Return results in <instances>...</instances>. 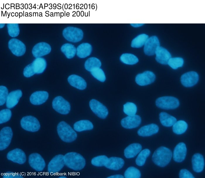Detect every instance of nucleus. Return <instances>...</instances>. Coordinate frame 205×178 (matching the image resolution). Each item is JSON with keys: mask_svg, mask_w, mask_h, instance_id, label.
<instances>
[{"mask_svg": "<svg viewBox=\"0 0 205 178\" xmlns=\"http://www.w3.org/2000/svg\"><path fill=\"white\" fill-rule=\"evenodd\" d=\"M172 156V152L169 149L161 146L154 152L152 156L153 162L157 166L164 167L170 162Z\"/></svg>", "mask_w": 205, "mask_h": 178, "instance_id": "f257e3e1", "label": "nucleus"}, {"mask_svg": "<svg viewBox=\"0 0 205 178\" xmlns=\"http://www.w3.org/2000/svg\"><path fill=\"white\" fill-rule=\"evenodd\" d=\"M65 165L68 167L75 170L83 169L86 165L84 158L80 154L76 152H69L64 155Z\"/></svg>", "mask_w": 205, "mask_h": 178, "instance_id": "f03ea898", "label": "nucleus"}, {"mask_svg": "<svg viewBox=\"0 0 205 178\" xmlns=\"http://www.w3.org/2000/svg\"><path fill=\"white\" fill-rule=\"evenodd\" d=\"M57 130L60 138L65 142H72L77 138V134L76 132L69 125L64 121L59 123Z\"/></svg>", "mask_w": 205, "mask_h": 178, "instance_id": "7ed1b4c3", "label": "nucleus"}, {"mask_svg": "<svg viewBox=\"0 0 205 178\" xmlns=\"http://www.w3.org/2000/svg\"><path fill=\"white\" fill-rule=\"evenodd\" d=\"M156 104L158 108L165 110L173 109L180 105L179 100L172 96H164L159 97L156 101Z\"/></svg>", "mask_w": 205, "mask_h": 178, "instance_id": "20e7f679", "label": "nucleus"}, {"mask_svg": "<svg viewBox=\"0 0 205 178\" xmlns=\"http://www.w3.org/2000/svg\"><path fill=\"white\" fill-rule=\"evenodd\" d=\"M62 34L67 40L73 43L80 41L83 37L82 30L80 28L73 27H68L65 28Z\"/></svg>", "mask_w": 205, "mask_h": 178, "instance_id": "39448f33", "label": "nucleus"}, {"mask_svg": "<svg viewBox=\"0 0 205 178\" xmlns=\"http://www.w3.org/2000/svg\"><path fill=\"white\" fill-rule=\"evenodd\" d=\"M20 125L24 130L31 132H35L40 129V125L38 120L31 116L23 117L21 119Z\"/></svg>", "mask_w": 205, "mask_h": 178, "instance_id": "423d86ee", "label": "nucleus"}, {"mask_svg": "<svg viewBox=\"0 0 205 178\" xmlns=\"http://www.w3.org/2000/svg\"><path fill=\"white\" fill-rule=\"evenodd\" d=\"M52 106L55 110L62 114H67L70 110L71 106L69 103L60 96H57L54 99Z\"/></svg>", "mask_w": 205, "mask_h": 178, "instance_id": "0eeeda50", "label": "nucleus"}, {"mask_svg": "<svg viewBox=\"0 0 205 178\" xmlns=\"http://www.w3.org/2000/svg\"><path fill=\"white\" fill-rule=\"evenodd\" d=\"M65 165L64 155L59 154L54 157L48 165V171L51 174L58 172Z\"/></svg>", "mask_w": 205, "mask_h": 178, "instance_id": "6e6552de", "label": "nucleus"}, {"mask_svg": "<svg viewBox=\"0 0 205 178\" xmlns=\"http://www.w3.org/2000/svg\"><path fill=\"white\" fill-rule=\"evenodd\" d=\"M89 104L91 110L98 117L102 119L106 118L108 115V111L105 106L95 99H91Z\"/></svg>", "mask_w": 205, "mask_h": 178, "instance_id": "1a4fd4ad", "label": "nucleus"}, {"mask_svg": "<svg viewBox=\"0 0 205 178\" xmlns=\"http://www.w3.org/2000/svg\"><path fill=\"white\" fill-rule=\"evenodd\" d=\"M13 135L11 128L10 127L3 128L0 132V150L6 148L10 145Z\"/></svg>", "mask_w": 205, "mask_h": 178, "instance_id": "9d476101", "label": "nucleus"}, {"mask_svg": "<svg viewBox=\"0 0 205 178\" xmlns=\"http://www.w3.org/2000/svg\"><path fill=\"white\" fill-rule=\"evenodd\" d=\"M28 162L31 167L37 171H42L45 166L44 159L40 154L37 153L30 155Z\"/></svg>", "mask_w": 205, "mask_h": 178, "instance_id": "9b49d317", "label": "nucleus"}, {"mask_svg": "<svg viewBox=\"0 0 205 178\" xmlns=\"http://www.w3.org/2000/svg\"><path fill=\"white\" fill-rule=\"evenodd\" d=\"M8 47L12 53L17 56L23 55L26 51L24 44L20 40L16 38H12L8 43Z\"/></svg>", "mask_w": 205, "mask_h": 178, "instance_id": "f8f14e48", "label": "nucleus"}, {"mask_svg": "<svg viewBox=\"0 0 205 178\" xmlns=\"http://www.w3.org/2000/svg\"><path fill=\"white\" fill-rule=\"evenodd\" d=\"M156 79V76L152 72L146 71L136 75L135 77L136 83L141 86L147 85L153 83Z\"/></svg>", "mask_w": 205, "mask_h": 178, "instance_id": "ddd939ff", "label": "nucleus"}, {"mask_svg": "<svg viewBox=\"0 0 205 178\" xmlns=\"http://www.w3.org/2000/svg\"><path fill=\"white\" fill-rule=\"evenodd\" d=\"M199 79V76L194 71H190L182 74L180 78L182 85L186 87H191L197 83Z\"/></svg>", "mask_w": 205, "mask_h": 178, "instance_id": "4468645a", "label": "nucleus"}, {"mask_svg": "<svg viewBox=\"0 0 205 178\" xmlns=\"http://www.w3.org/2000/svg\"><path fill=\"white\" fill-rule=\"evenodd\" d=\"M160 42L158 37L153 36L148 38L144 45V52L148 56L155 54L157 48L160 46Z\"/></svg>", "mask_w": 205, "mask_h": 178, "instance_id": "2eb2a0df", "label": "nucleus"}, {"mask_svg": "<svg viewBox=\"0 0 205 178\" xmlns=\"http://www.w3.org/2000/svg\"><path fill=\"white\" fill-rule=\"evenodd\" d=\"M7 159L13 162L23 164L26 161V156L21 149L17 148L9 152L7 155Z\"/></svg>", "mask_w": 205, "mask_h": 178, "instance_id": "dca6fc26", "label": "nucleus"}, {"mask_svg": "<svg viewBox=\"0 0 205 178\" xmlns=\"http://www.w3.org/2000/svg\"><path fill=\"white\" fill-rule=\"evenodd\" d=\"M51 50V47L48 44L45 42H40L34 46L32 53L35 57H40L49 53Z\"/></svg>", "mask_w": 205, "mask_h": 178, "instance_id": "f3484780", "label": "nucleus"}, {"mask_svg": "<svg viewBox=\"0 0 205 178\" xmlns=\"http://www.w3.org/2000/svg\"><path fill=\"white\" fill-rule=\"evenodd\" d=\"M141 122V118L139 115L128 116L121 121L122 126L127 129H132L138 127Z\"/></svg>", "mask_w": 205, "mask_h": 178, "instance_id": "a211bd4d", "label": "nucleus"}, {"mask_svg": "<svg viewBox=\"0 0 205 178\" xmlns=\"http://www.w3.org/2000/svg\"><path fill=\"white\" fill-rule=\"evenodd\" d=\"M187 153V149L185 144L179 143L174 148L173 154L174 160L177 162H182L185 159Z\"/></svg>", "mask_w": 205, "mask_h": 178, "instance_id": "6ab92c4d", "label": "nucleus"}, {"mask_svg": "<svg viewBox=\"0 0 205 178\" xmlns=\"http://www.w3.org/2000/svg\"><path fill=\"white\" fill-rule=\"evenodd\" d=\"M155 54L156 61L163 65L168 64L169 60L171 57L169 52L165 48L160 46L156 49Z\"/></svg>", "mask_w": 205, "mask_h": 178, "instance_id": "aec40b11", "label": "nucleus"}, {"mask_svg": "<svg viewBox=\"0 0 205 178\" xmlns=\"http://www.w3.org/2000/svg\"><path fill=\"white\" fill-rule=\"evenodd\" d=\"M49 97L48 93L45 91H38L33 93L30 96V102L34 105H39L45 103Z\"/></svg>", "mask_w": 205, "mask_h": 178, "instance_id": "412c9836", "label": "nucleus"}, {"mask_svg": "<svg viewBox=\"0 0 205 178\" xmlns=\"http://www.w3.org/2000/svg\"><path fill=\"white\" fill-rule=\"evenodd\" d=\"M22 92L20 90H17L11 92L8 94L6 101V107L11 109L18 103L19 99L22 96Z\"/></svg>", "mask_w": 205, "mask_h": 178, "instance_id": "4be33fe9", "label": "nucleus"}, {"mask_svg": "<svg viewBox=\"0 0 205 178\" xmlns=\"http://www.w3.org/2000/svg\"><path fill=\"white\" fill-rule=\"evenodd\" d=\"M68 81L71 85L80 90L84 89L87 86L85 80L78 75H70L68 78Z\"/></svg>", "mask_w": 205, "mask_h": 178, "instance_id": "5701e85b", "label": "nucleus"}, {"mask_svg": "<svg viewBox=\"0 0 205 178\" xmlns=\"http://www.w3.org/2000/svg\"><path fill=\"white\" fill-rule=\"evenodd\" d=\"M159 129L157 125L152 123L141 127L138 130L137 133L139 135L141 136H149L157 133Z\"/></svg>", "mask_w": 205, "mask_h": 178, "instance_id": "b1692460", "label": "nucleus"}, {"mask_svg": "<svg viewBox=\"0 0 205 178\" xmlns=\"http://www.w3.org/2000/svg\"><path fill=\"white\" fill-rule=\"evenodd\" d=\"M192 168L196 172H200L203 170L204 166V158L202 155L197 153L192 156Z\"/></svg>", "mask_w": 205, "mask_h": 178, "instance_id": "393cba45", "label": "nucleus"}, {"mask_svg": "<svg viewBox=\"0 0 205 178\" xmlns=\"http://www.w3.org/2000/svg\"><path fill=\"white\" fill-rule=\"evenodd\" d=\"M124 163V161L122 158L117 157H111L108 158L105 166L109 169L117 170L121 169Z\"/></svg>", "mask_w": 205, "mask_h": 178, "instance_id": "a878e982", "label": "nucleus"}, {"mask_svg": "<svg viewBox=\"0 0 205 178\" xmlns=\"http://www.w3.org/2000/svg\"><path fill=\"white\" fill-rule=\"evenodd\" d=\"M141 149L142 146L140 144H131L124 149V156L127 158H133L141 151Z\"/></svg>", "mask_w": 205, "mask_h": 178, "instance_id": "bb28decb", "label": "nucleus"}, {"mask_svg": "<svg viewBox=\"0 0 205 178\" xmlns=\"http://www.w3.org/2000/svg\"><path fill=\"white\" fill-rule=\"evenodd\" d=\"M31 64L35 74L43 73L47 67L45 60L41 57L36 58Z\"/></svg>", "mask_w": 205, "mask_h": 178, "instance_id": "cd10ccee", "label": "nucleus"}, {"mask_svg": "<svg viewBox=\"0 0 205 178\" xmlns=\"http://www.w3.org/2000/svg\"><path fill=\"white\" fill-rule=\"evenodd\" d=\"M92 51L91 45L88 43H83L77 47L76 54L80 58H85L90 55Z\"/></svg>", "mask_w": 205, "mask_h": 178, "instance_id": "c85d7f7f", "label": "nucleus"}, {"mask_svg": "<svg viewBox=\"0 0 205 178\" xmlns=\"http://www.w3.org/2000/svg\"><path fill=\"white\" fill-rule=\"evenodd\" d=\"M159 118L161 124L167 127L171 126L177 121L174 117L165 112H161L159 115Z\"/></svg>", "mask_w": 205, "mask_h": 178, "instance_id": "c756f323", "label": "nucleus"}, {"mask_svg": "<svg viewBox=\"0 0 205 178\" xmlns=\"http://www.w3.org/2000/svg\"><path fill=\"white\" fill-rule=\"evenodd\" d=\"M93 128V126L91 122L86 120L77 121L74 125V129L76 131L79 132L91 130Z\"/></svg>", "mask_w": 205, "mask_h": 178, "instance_id": "7c9ffc66", "label": "nucleus"}, {"mask_svg": "<svg viewBox=\"0 0 205 178\" xmlns=\"http://www.w3.org/2000/svg\"><path fill=\"white\" fill-rule=\"evenodd\" d=\"M101 63L100 60L95 57H91L85 62L84 66L86 69L91 72L93 70L100 68Z\"/></svg>", "mask_w": 205, "mask_h": 178, "instance_id": "2f4dec72", "label": "nucleus"}, {"mask_svg": "<svg viewBox=\"0 0 205 178\" xmlns=\"http://www.w3.org/2000/svg\"><path fill=\"white\" fill-rule=\"evenodd\" d=\"M61 50L68 59L73 58L76 52V49L75 46L69 43H65L61 47Z\"/></svg>", "mask_w": 205, "mask_h": 178, "instance_id": "473e14b6", "label": "nucleus"}, {"mask_svg": "<svg viewBox=\"0 0 205 178\" xmlns=\"http://www.w3.org/2000/svg\"><path fill=\"white\" fill-rule=\"evenodd\" d=\"M188 128L187 123L184 121L180 120L176 121L172 126L173 132L177 135L184 133Z\"/></svg>", "mask_w": 205, "mask_h": 178, "instance_id": "72a5a7b5", "label": "nucleus"}, {"mask_svg": "<svg viewBox=\"0 0 205 178\" xmlns=\"http://www.w3.org/2000/svg\"><path fill=\"white\" fill-rule=\"evenodd\" d=\"M148 38V36L145 34H140L132 40L131 45L134 48H140L144 45Z\"/></svg>", "mask_w": 205, "mask_h": 178, "instance_id": "f704fd0d", "label": "nucleus"}, {"mask_svg": "<svg viewBox=\"0 0 205 178\" xmlns=\"http://www.w3.org/2000/svg\"><path fill=\"white\" fill-rule=\"evenodd\" d=\"M120 60L123 63L129 65H133L139 61L138 58L134 55L130 53L122 54L120 57Z\"/></svg>", "mask_w": 205, "mask_h": 178, "instance_id": "c9c22d12", "label": "nucleus"}, {"mask_svg": "<svg viewBox=\"0 0 205 178\" xmlns=\"http://www.w3.org/2000/svg\"><path fill=\"white\" fill-rule=\"evenodd\" d=\"M150 153V151L148 149H144L140 152L136 160V164L140 166L143 165Z\"/></svg>", "mask_w": 205, "mask_h": 178, "instance_id": "e433bc0d", "label": "nucleus"}, {"mask_svg": "<svg viewBox=\"0 0 205 178\" xmlns=\"http://www.w3.org/2000/svg\"><path fill=\"white\" fill-rule=\"evenodd\" d=\"M123 111L128 116H133L136 114L137 111V107L134 103L127 102L123 105Z\"/></svg>", "mask_w": 205, "mask_h": 178, "instance_id": "4c0bfd02", "label": "nucleus"}, {"mask_svg": "<svg viewBox=\"0 0 205 178\" xmlns=\"http://www.w3.org/2000/svg\"><path fill=\"white\" fill-rule=\"evenodd\" d=\"M141 176L140 171L134 167H128L124 174V177L126 178H139Z\"/></svg>", "mask_w": 205, "mask_h": 178, "instance_id": "58836bf2", "label": "nucleus"}, {"mask_svg": "<svg viewBox=\"0 0 205 178\" xmlns=\"http://www.w3.org/2000/svg\"><path fill=\"white\" fill-rule=\"evenodd\" d=\"M108 158L105 155H99L93 158L91 160V163L96 167L105 166L106 164Z\"/></svg>", "mask_w": 205, "mask_h": 178, "instance_id": "ea45409f", "label": "nucleus"}, {"mask_svg": "<svg viewBox=\"0 0 205 178\" xmlns=\"http://www.w3.org/2000/svg\"><path fill=\"white\" fill-rule=\"evenodd\" d=\"M183 59L180 57H171L169 60L168 64L172 69H176L182 66L184 64Z\"/></svg>", "mask_w": 205, "mask_h": 178, "instance_id": "a19ab883", "label": "nucleus"}, {"mask_svg": "<svg viewBox=\"0 0 205 178\" xmlns=\"http://www.w3.org/2000/svg\"><path fill=\"white\" fill-rule=\"evenodd\" d=\"M7 26L8 33L10 36L12 37H15L18 35L20 30L18 24L8 23Z\"/></svg>", "mask_w": 205, "mask_h": 178, "instance_id": "79ce46f5", "label": "nucleus"}, {"mask_svg": "<svg viewBox=\"0 0 205 178\" xmlns=\"http://www.w3.org/2000/svg\"><path fill=\"white\" fill-rule=\"evenodd\" d=\"M92 75L96 79L101 82H103L106 80L105 73L100 68L96 69L90 72Z\"/></svg>", "mask_w": 205, "mask_h": 178, "instance_id": "37998d69", "label": "nucleus"}, {"mask_svg": "<svg viewBox=\"0 0 205 178\" xmlns=\"http://www.w3.org/2000/svg\"><path fill=\"white\" fill-rule=\"evenodd\" d=\"M12 115L11 111L9 109H2L0 111V123L2 124L8 121Z\"/></svg>", "mask_w": 205, "mask_h": 178, "instance_id": "c03bdc74", "label": "nucleus"}, {"mask_svg": "<svg viewBox=\"0 0 205 178\" xmlns=\"http://www.w3.org/2000/svg\"><path fill=\"white\" fill-rule=\"evenodd\" d=\"M7 88L4 86H0V105H3L6 101L8 95Z\"/></svg>", "mask_w": 205, "mask_h": 178, "instance_id": "a18cd8bd", "label": "nucleus"}, {"mask_svg": "<svg viewBox=\"0 0 205 178\" xmlns=\"http://www.w3.org/2000/svg\"><path fill=\"white\" fill-rule=\"evenodd\" d=\"M35 74L31 64L26 66L24 69L23 74L26 77H31Z\"/></svg>", "mask_w": 205, "mask_h": 178, "instance_id": "49530a36", "label": "nucleus"}, {"mask_svg": "<svg viewBox=\"0 0 205 178\" xmlns=\"http://www.w3.org/2000/svg\"><path fill=\"white\" fill-rule=\"evenodd\" d=\"M179 176L180 178H194L193 174L186 169H182L180 170Z\"/></svg>", "mask_w": 205, "mask_h": 178, "instance_id": "de8ad7c7", "label": "nucleus"}, {"mask_svg": "<svg viewBox=\"0 0 205 178\" xmlns=\"http://www.w3.org/2000/svg\"><path fill=\"white\" fill-rule=\"evenodd\" d=\"M108 178H123L124 177L123 176L120 174H116L107 177Z\"/></svg>", "mask_w": 205, "mask_h": 178, "instance_id": "09e8293b", "label": "nucleus"}, {"mask_svg": "<svg viewBox=\"0 0 205 178\" xmlns=\"http://www.w3.org/2000/svg\"><path fill=\"white\" fill-rule=\"evenodd\" d=\"M144 23H131L130 25L134 27H138L142 26Z\"/></svg>", "mask_w": 205, "mask_h": 178, "instance_id": "8fccbe9b", "label": "nucleus"}, {"mask_svg": "<svg viewBox=\"0 0 205 178\" xmlns=\"http://www.w3.org/2000/svg\"><path fill=\"white\" fill-rule=\"evenodd\" d=\"M5 25V23H0V28H3Z\"/></svg>", "mask_w": 205, "mask_h": 178, "instance_id": "3c124183", "label": "nucleus"}, {"mask_svg": "<svg viewBox=\"0 0 205 178\" xmlns=\"http://www.w3.org/2000/svg\"><path fill=\"white\" fill-rule=\"evenodd\" d=\"M59 178H66V177L64 176H61L59 177Z\"/></svg>", "mask_w": 205, "mask_h": 178, "instance_id": "603ef678", "label": "nucleus"}]
</instances>
